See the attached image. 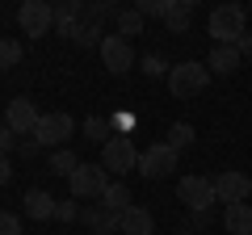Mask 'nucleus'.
<instances>
[{
	"label": "nucleus",
	"instance_id": "nucleus-9",
	"mask_svg": "<svg viewBox=\"0 0 252 235\" xmlns=\"http://www.w3.org/2000/svg\"><path fill=\"white\" fill-rule=\"evenodd\" d=\"M38 122H42V114H38V105L30 97H13L9 101V109H4V126H9L13 135H30V139H34Z\"/></svg>",
	"mask_w": 252,
	"mask_h": 235
},
{
	"label": "nucleus",
	"instance_id": "nucleus-14",
	"mask_svg": "<svg viewBox=\"0 0 252 235\" xmlns=\"http://www.w3.org/2000/svg\"><path fill=\"white\" fill-rule=\"evenodd\" d=\"M223 227H227L231 235H252V202L223 206Z\"/></svg>",
	"mask_w": 252,
	"mask_h": 235
},
{
	"label": "nucleus",
	"instance_id": "nucleus-7",
	"mask_svg": "<svg viewBox=\"0 0 252 235\" xmlns=\"http://www.w3.org/2000/svg\"><path fill=\"white\" fill-rule=\"evenodd\" d=\"M97 51H101V63L109 67V76H126L135 67V46L126 42V38H118V34H105Z\"/></svg>",
	"mask_w": 252,
	"mask_h": 235
},
{
	"label": "nucleus",
	"instance_id": "nucleus-25",
	"mask_svg": "<svg viewBox=\"0 0 252 235\" xmlns=\"http://www.w3.org/2000/svg\"><path fill=\"white\" fill-rule=\"evenodd\" d=\"M177 0H139V13L143 17H168Z\"/></svg>",
	"mask_w": 252,
	"mask_h": 235
},
{
	"label": "nucleus",
	"instance_id": "nucleus-11",
	"mask_svg": "<svg viewBox=\"0 0 252 235\" xmlns=\"http://www.w3.org/2000/svg\"><path fill=\"white\" fill-rule=\"evenodd\" d=\"M215 198L223 202V206H235V202H248L252 198V181L244 176V172H223V176H215Z\"/></svg>",
	"mask_w": 252,
	"mask_h": 235
},
{
	"label": "nucleus",
	"instance_id": "nucleus-33",
	"mask_svg": "<svg viewBox=\"0 0 252 235\" xmlns=\"http://www.w3.org/2000/svg\"><path fill=\"white\" fill-rule=\"evenodd\" d=\"M177 235H193V231H189V227H181V231H177Z\"/></svg>",
	"mask_w": 252,
	"mask_h": 235
},
{
	"label": "nucleus",
	"instance_id": "nucleus-26",
	"mask_svg": "<svg viewBox=\"0 0 252 235\" xmlns=\"http://www.w3.org/2000/svg\"><path fill=\"white\" fill-rule=\"evenodd\" d=\"M101 26H93V21H80V29H76V42L80 46H101Z\"/></svg>",
	"mask_w": 252,
	"mask_h": 235
},
{
	"label": "nucleus",
	"instance_id": "nucleus-17",
	"mask_svg": "<svg viewBox=\"0 0 252 235\" xmlns=\"http://www.w3.org/2000/svg\"><path fill=\"white\" fill-rule=\"evenodd\" d=\"M26 214L38 218V223H42V218H55V198L46 189H30L26 193Z\"/></svg>",
	"mask_w": 252,
	"mask_h": 235
},
{
	"label": "nucleus",
	"instance_id": "nucleus-30",
	"mask_svg": "<svg viewBox=\"0 0 252 235\" xmlns=\"http://www.w3.org/2000/svg\"><path fill=\"white\" fill-rule=\"evenodd\" d=\"M13 151H17V135L9 126H0V155H13Z\"/></svg>",
	"mask_w": 252,
	"mask_h": 235
},
{
	"label": "nucleus",
	"instance_id": "nucleus-8",
	"mask_svg": "<svg viewBox=\"0 0 252 235\" xmlns=\"http://www.w3.org/2000/svg\"><path fill=\"white\" fill-rule=\"evenodd\" d=\"M17 21H21V34L42 38V34L55 29V4H46V0H26L21 13H17Z\"/></svg>",
	"mask_w": 252,
	"mask_h": 235
},
{
	"label": "nucleus",
	"instance_id": "nucleus-32",
	"mask_svg": "<svg viewBox=\"0 0 252 235\" xmlns=\"http://www.w3.org/2000/svg\"><path fill=\"white\" fill-rule=\"evenodd\" d=\"M235 46H240V55H252V29H248V34H244Z\"/></svg>",
	"mask_w": 252,
	"mask_h": 235
},
{
	"label": "nucleus",
	"instance_id": "nucleus-4",
	"mask_svg": "<svg viewBox=\"0 0 252 235\" xmlns=\"http://www.w3.org/2000/svg\"><path fill=\"white\" fill-rule=\"evenodd\" d=\"M101 164H105L109 176H126V172L139 168V151H135V143H130L126 135H114L105 147H101Z\"/></svg>",
	"mask_w": 252,
	"mask_h": 235
},
{
	"label": "nucleus",
	"instance_id": "nucleus-5",
	"mask_svg": "<svg viewBox=\"0 0 252 235\" xmlns=\"http://www.w3.org/2000/svg\"><path fill=\"white\" fill-rule=\"evenodd\" d=\"M177 198L185 202L193 214H206L210 202H219L215 198V181H210V176H198V172H189V176H181V181H177Z\"/></svg>",
	"mask_w": 252,
	"mask_h": 235
},
{
	"label": "nucleus",
	"instance_id": "nucleus-1",
	"mask_svg": "<svg viewBox=\"0 0 252 235\" xmlns=\"http://www.w3.org/2000/svg\"><path fill=\"white\" fill-rule=\"evenodd\" d=\"M206 29L215 38V46H235L248 34V9L244 4H219V9H210Z\"/></svg>",
	"mask_w": 252,
	"mask_h": 235
},
{
	"label": "nucleus",
	"instance_id": "nucleus-10",
	"mask_svg": "<svg viewBox=\"0 0 252 235\" xmlns=\"http://www.w3.org/2000/svg\"><path fill=\"white\" fill-rule=\"evenodd\" d=\"M76 130V122L67 114H42V122H38V130H34V143L38 147H55L59 151L63 143H67V135Z\"/></svg>",
	"mask_w": 252,
	"mask_h": 235
},
{
	"label": "nucleus",
	"instance_id": "nucleus-31",
	"mask_svg": "<svg viewBox=\"0 0 252 235\" xmlns=\"http://www.w3.org/2000/svg\"><path fill=\"white\" fill-rule=\"evenodd\" d=\"M13 181V164H9V155H0V189Z\"/></svg>",
	"mask_w": 252,
	"mask_h": 235
},
{
	"label": "nucleus",
	"instance_id": "nucleus-27",
	"mask_svg": "<svg viewBox=\"0 0 252 235\" xmlns=\"http://www.w3.org/2000/svg\"><path fill=\"white\" fill-rule=\"evenodd\" d=\"M55 218H59V223H76V218H80V206H76V198L55 202Z\"/></svg>",
	"mask_w": 252,
	"mask_h": 235
},
{
	"label": "nucleus",
	"instance_id": "nucleus-20",
	"mask_svg": "<svg viewBox=\"0 0 252 235\" xmlns=\"http://www.w3.org/2000/svg\"><path fill=\"white\" fill-rule=\"evenodd\" d=\"M114 135H118V130H114V122H105V118H97V114H93V118H84V139H89V143H101V147H105Z\"/></svg>",
	"mask_w": 252,
	"mask_h": 235
},
{
	"label": "nucleus",
	"instance_id": "nucleus-23",
	"mask_svg": "<svg viewBox=\"0 0 252 235\" xmlns=\"http://www.w3.org/2000/svg\"><path fill=\"white\" fill-rule=\"evenodd\" d=\"M193 139H198V135H193V126H189V122H177V126L168 130V139H164V143L177 147V151H185V147H193Z\"/></svg>",
	"mask_w": 252,
	"mask_h": 235
},
{
	"label": "nucleus",
	"instance_id": "nucleus-29",
	"mask_svg": "<svg viewBox=\"0 0 252 235\" xmlns=\"http://www.w3.org/2000/svg\"><path fill=\"white\" fill-rule=\"evenodd\" d=\"M143 72L147 76H168V63H164L160 55H147V59H143Z\"/></svg>",
	"mask_w": 252,
	"mask_h": 235
},
{
	"label": "nucleus",
	"instance_id": "nucleus-24",
	"mask_svg": "<svg viewBox=\"0 0 252 235\" xmlns=\"http://www.w3.org/2000/svg\"><path fill=\"white\" fill-rule=\"evenodd\" d=\"M17 63H21V42L0 38V67H17Z\"/></svg>",
	"mask_w": 252,
	"mask_h": 235
},
{
	"label": "nucleus",
	"instance_id": "nucleus-28",
	"mask_svg": "<svg viewBox=\"0 0 252 235\" xmlns=\"http://www.w3.org/2000/svg\"><path fill=\"white\" fill-rule=\"evenodd\" d=\"M0 235H21V218L9 214V210H0Z\"/></svg>",
	"mask_w": 252,
	"mask_h": 235
},
{
	"label": "nucleus",
	"instance_id": "nucleus-21",
	"mask_svg": "<svg viewBox=\"0 0 252 235\" xmlns=\"http://www.w3.org/2000/svg\"><path fill=\"white\" fill-rule=\"evenodd\" d=\"M84 160H76V151H67V147H59V151H51V160H46V168L55 172V176H72L76 168H80Z\"/></svg>",
	"mask_w": 252,
	"mask_h": 235
},
{
	"label": "nucleus",
	"instance_id": "nucleus-2",
	"mask_svg": "<svg viewBox=\"0 0 252 235\" xmlns=\"http://www.w3.org/2000/svg\"><path fill=\"white\" fill-rule=\"evenodd\" d=\"M67 185H72V198L76 202H101L114 181H109L105 164H80V168L67 176Z\"/></svg>",
	"mask_w": 252,
	"mask_h": 235
},
{
	"label": "nucleus",
	"instance_id": "nucleus-19",
	"mask_svg": "<svg viewBox=\"0 0 252 235\" xmlns=\"http://www.w3.org/2000/svg\"><path fill=\"white\" fill-rule=\"evenodd\" d=\"M114 21H118V38H126V42H130L135 34H143V13L139 9H118Z\"/></svg>",
	"mask_w": 252,
	"mask_h": 235
},
{
	"label": "nucleus",
	"instance_id": "nucleus-6",
	"mask_svg": "<svg viewBox=\"0 0 252 235\" xmlns=\"http://www.w3.org/2000/svg\"><path fill=\"white\" fill-rule=\"evenodd\" d=\"M135 172H143L147 181H164V176H172V172H177V147H168V143L143 147V155H139V168H135Z\"/></svg>",
	"mask_w": 252,
	"mask_h": 235
},
{
	"label": "nucleus",
	"instance_id": "nucleus-22",
	"mask_svg": "<svg viewBox=\"0 0 252 235\" xmlns=\"http://www.w3.org/2000/svg\"><path fill=\"white\" fill-rule=\"evenodd\" d=\"M101 206H105L109 214H122V210L130 206V189H126L122 181H114V185H109V193L101 198Z\"/></svg>",
	"mask_w": 252,
	"mask_h": 235
},
{
	"label": "nucleus",
	"instance_id": "nucleus-3",
	"mask_svg": "<svg viewBox=\"0 0 252 235\" xmlns=\"http://www.w3.org/2000/svg\"><path fill=\"white\" fill-rule=\"evenodd\" d=\"M206 84H210V67H206V63L185 59V63H172V67H168V88H172V97H177V101L198 97Z\"/></svg>",
	"mask_w": 252,
	"mask_h": 235
},
{
	"label": "nucleus",
	"instance_id": "nucleus-16",
	"mask_svg": "<svg viewBox=\"0 0 252 235\" xmlns=\"http://www.w3.org/2000/svg\"><path fill=\"white\" fill-rule=\"evenodd\" d=\"M80 218L93 227V235H109V231H118V214H109L101 202H97V206H84V210H80Z\"/></svg>",
	"mask_w": 252,
	"mask_h": 235
},
{
	"label": "nucleus",
	"instance_id": "nucleus-18",
	"mask_svg": "<svg viewBox=\"0 0 252 235\" xmlns=\"http://www.w3.org/2000/svg\"><path fill=\"white\" fill-rule=\"evenodd\" d=\"M189 21H193V0H177V4H172V13L164 17V26H168V34H185Z\"/></svg>",
	"mask_w": 252,
	"mask_h": 235
},
{
	"label": "nucleus",
	"instance_id": "nucleus-12",
	"mask_svg": "<svg viewBox=\"0 0 252 235\" xmlns=\"http://www.w3.org/2000/svg\"><path fill=\"white\" fill-rule=\"evenodd\" d=\"M118 231H122V235H152V231H156L152 210H143V206H135V202H130V206L118 214Z\"/></svg>",
	"mask_w": 252,
	"mask_h": 235
},
{
	"label": "nucleus",
	"instance_id": "nucleus-13",
	"mask_svg": "<svg viewBox=\"0 0 252 235\" xmlns=\"http://www.w3.org/2000/svg\"><path fill=\"white\" fill-rule=\"evenodd\" d=\"M80 21H84V4H80V0H63V4H55V34L76 38Z\"/></svg>",
	"mask_w": 252,
	"mask_h": 235
},
{
	"label": "nucleus",
	"instance_id": "nucleus-15",
	"mask_svg": "<svg viewBox=\"0 0 252 235\" xmlns=\"http://www.w3.org/2000/svg\"><path fill=\"white\" fill-rule=\"evenodd\" d=\"M244 63V55H240V46H215V51H210V72L215 76H231L235 67Z\"/></svg>",
	"mask_w": 252,
	"mask_h": 235
}]
</instances>
